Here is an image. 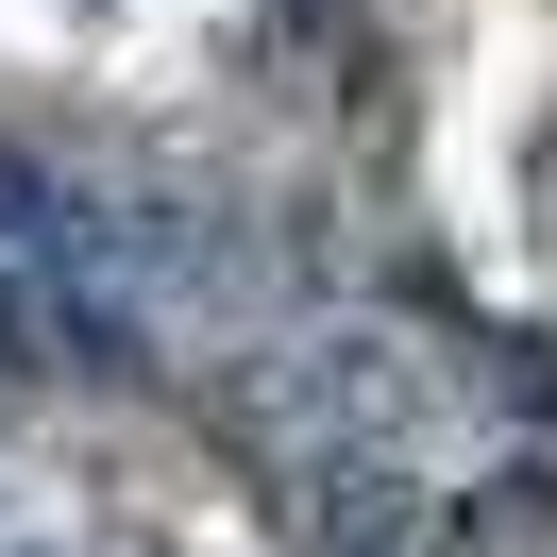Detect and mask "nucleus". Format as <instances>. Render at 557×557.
I'll return each instance as SVG.
<instances>
[{
    "label": "nucleus",
    "instance_id": "7ed1b4c3",
    "mask_svg": "<svg viewBox=\"0 0 557 557\" xmlns=\"http://www.w3.org/2000/svg\"><path fill=\"white\" fill-rule=\"evenodd\" d=\"M35 338H51V305H35V287H17V271H0V372H51Z\"/></svg>",
    "mask_w": 557,
    "mask_h": 557
},
{
    "label": "nucleus",
    "instance_id": "f03ea898",
    "mask_svg": "<svg viewBox=\"0 0 557 557\" xmlns=\"http://www.w3.org/2000/svg\"><path fill=\"white\" fill-rule=\"evenodd\" d=\"M69 237H85V203H69L17 136H0V253H69Z\"/></svg>",
    "mask_w": 557,
    "mask_h": 557
},
{
    "label": "nucleus",
    "instance_id": "f257e3e1",
    "mask_svg": "<svg viewBox=\"0 0 557 557\" xmlns=\"http://www.w3.org/2000/svg\"><path fill=\"white\" fill-rule=\"evenodd\" d=\"M321 490H338V507H321V541H338V557H388V541H406V473H388V456H338Z\"/></svg>",
    "mask_w": 557,
    "mask_h": 557
}]
</instances>
